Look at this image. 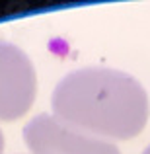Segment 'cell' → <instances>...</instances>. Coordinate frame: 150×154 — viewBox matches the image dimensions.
Listing matches in <instances>:
<instances>
[{
	"label": "cell",
	"instance_id": "1",
	"mask_svg": "<svg viewBox=\"0 0 150 154\" xmlns=\"http://www.w3.org/2000/svg\"><path fill=\"white\" fill-rule=\"evenodd\" d=\"M55 117L84 133L133 139L148 121V96L136 78L105 66L66 74L51 98Z\"/></svg>",
	"mask_w": 150,
	"mask_h": 154
},
{
	"label": "cell",
	"instance_id": "2",
	"mask_svg": "<svg viewBox=\"0 0 150 154\" xmlns=\"http://www.w3.org/2000/svg\"><path fill=\"white\" fill-rule=\"evenodd\" d=\"M23 139L33 154H121L115 144L78 131L47 113L33 117L23 127Z\"/></svg>",
	"mask_w": 150,
	"mask_h": 154
},
{
	"label": "cell",
	"instance_id": "3",
	"mask_svg": "<svg viewBox=\"0 0 150 154\" xmlns=\"http://www.w3.org/2000/svg\"><path fill=\"white\" fill-rule=\"evenodd\" d=\"M37 78L29 57L20 47L0 41V121L20 119L29 111Z\"/></svg>",
	"mask_w": 150,
	"mask_h": 154
},
{
	"label": "cell",
	"instance_id": "4",
	"mask_svg": "<svg viewBox=\"0 0 150 154\" xmlns=\"http://www.w3.org/2000/svg\"><path fill=\"white\" fill-rule=\"evenodd\" d=\"M2 148H4V137H2V131H0V154H2Z\"/></svg>",
	"mask_w": 150,
	"mask_h": 154
},
{
	"label": "cell",
	"instance_id": "5",
	"mask_svg": "<svg viewBox=\"0 0 150 154\" xmlns=\"http://www.w3.org/2000/svg\"><path fill=\"white\" fill-rule=\"evenodd\" d=\"M142 154H150V146H146V150H144Z\"/></svg>",
	"mask_w": 150,
	"mask_h": 154
}]
</instances>
